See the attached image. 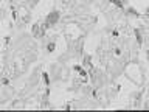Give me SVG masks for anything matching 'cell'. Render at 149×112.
<instances>
[{"instance_id": "obj_4", "label": "cell", "mask_w": 149, "mask_h": 112, "mask_svg": "<svg viewBox=\"0 0 149 112\" xmlns=\"http://www.w3.org/2000/svg\"><path fill=\"white\" fill-rule=\"evenodd\" d=\"M84 67H86V70L87 69L88 70L92 69V59H90V56H86V58H84Z\"/></svg>"}, {"instance_id": "obj_8", "label": "cell", "mask_w": 149, "mask_h": 112, "mask_svg": "<svg viewBox=\"0 0 149 112\" xmlns=\"http://www.w3.org/2000/svg\"><path fill=\"white\" fill-rule=\"evenodd\" d=\"M62 2H64L65 5H67V3H70V0H62Z\"/></svg>"}, {"instance_id": "obj_9", "label": "cell", "mask_w": 149, "mask_h": 112, "mask_svg": "<svg viewBox=\"0 0 149 112\" xmlns=\"http://www.w3.org/2000/svg\"><path fill=\"white\" fill-rule=\"evenodd\" d=\"M146 16H148V17H149V9H148V13H146Z\"/></svg>"}, {"instance_id": "obj_6", "label": "cell", "mask_w": 149, "mask_h": 112, "mask_svg": "<svg viewBox=\"0 0 149 112\" xmlns=\"http://www.w3.org/2000/svg\"><path fill=\"white\" fill-rule=\"evenodd\" d=\"M113 55L116 56V58H118V56H121V48H120L118 45H115V47H113Z\"/></svg>"}, {"instance_id": "obj_7", "label": "cell", "mask_w": 149, "mask_h": 112, "mask_svg": "<svg viewBox=\"0 0 149 112\" xmlns=\"http://www.w3.org/2000/svg\"><path fill=\"white\" fill-rule=\"evenodd\" d=\"M110 2L113 3V5H116L118 8H123V6H124V3H123V2H120V0H110Z\"/></svg>"}, {"instance_id": "obj_1", "label": "cell", "mask_w": 149, "mask_h": 112, "mask_svg": "<svg viewBox=\"0 0 149 112\" xmlns=\"http://www.w3.org/2000/svg\"><path fill=\"white\" fill-rule=\"evenodd\" d=\"M59 19H61V14H59V11L58 9H53L48 16H47V19H45V27L47 28H50V27H54L56 23L59 22Z\"/></svg>"}, {"instance_id": "obj_2", "label": "cell", "mask_w": 149, "mask_h": 112, "mask_svg": "<svg viewBox=\"0 0 149 112\" xmlns=\"http://www.w3.org/2000/svg\"><path fill=\"white\" fill-rule=\"evenodd\" d=\"M45 23L42 25V23H34L33 25V28H31V31H33V36L34 37H44V34H45Z\"/></svg>"}, {"instance_id": "obj_3", "label": "cell", "mask_w": 149, "mask_h": 112, "mask_svg": "<svg viewBox=\"0 0 149 112\" xmlns=\"http://www.w3.org/2000/svg\"><path fill=\"white\" fill-rule=\"evenodd\" d=\"M74 72H78L79 78H81L84 83L87 81V75H88V73H87V70H84V69L81 67V65H74Z\"/></svg>"}, {"instance_id": "obj_5", "label": "cell", "mask_w": 149, "mask_h": 112, "mask_svg": "<svg viewBox=\"0 0 149 112\" xmlns=\"http://www.w3.org/2000/svg\"><path fill=\"white\" fill-rule=\"evenodd\" d=\"M54 47H56L54 41H53V42H50V44L47 45V51H48V53H53V51H54Z\"/></svg>"}]
</instances>
